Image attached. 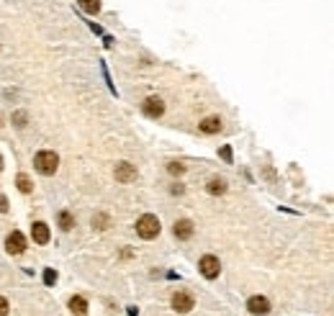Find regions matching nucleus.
<instances>
[{
    "instance_id": "1a4fd4ad",
    "label": "nucleus",
    "mask_w": 334,
    "mask_h": 316,
    "mask_svg": "<svg viewBox=\"0 0 334 316\" xmlns=\"http://www.w3.org/2000/svg\"><path fill=\"white\" fill-rule=\"evenodd\" d=\"M31 237H34L36 244H47L52 234H49V227H47V224H44V221H36L34 227H31Z\"/></svg>"
},
{
    "instance_id": "6e6552de",
    "label": "nucleus",
    "mask_w": 334,
    "mask_h": 316,
    "mask_svg": "<svg viewBox=\"0 0 334 316\" xmlns=\"http://www.w3.org/2000/svg\"><path fill=\"white\" fill-rule=\"evenodd\" d=\"M247 308H250L252 313L262 316V313H267V311H270V301H267L265 296H252V298L247 301Z\"/></svg>"
},
{
    "instance_id": "f8f14e48",
    "label": "nucleus",
    "mask_w": 334,
    "mask_h": 316,
    "mask_svg": "<svg viewBox=\"0 0 334 316\" xmlns=\"http://www.w3.org/2000/svg\"><path fill=\"white\" fill-rule=\"evenodd\" d=\"M206 190H208L211 195H221V193H227V183H224L221 177H211L208 185H206Z\"/></svg>"
},
{
    "instance_id": "7ed1b4c3",
    "label": "nucleus",
    "mask_w": 334,
    "mask_h": 316,
    "mask_svg": "<svg viewBox=\"0 0 334 316\" xmlns=\"http://www.w3.org/2000/svg\"><path fill=\"white\" fill-rule=\"evenodd\" d=\"M198 267H200V275H203V278H208V280L218 278V270H221V265H218V257H213V255L200 257Z\"/></svg>"
},
{
    "instance_id": "423d86ee",
    "label": "nucleus",
    "mask_w": 334,
    "mask_h": 316,
    "mask_svg": "<svg viewBox=\"0 0 334 316\" xmlns=\"http://www.w3.org/2000/svg\"><path fill=\"white\" fill-rule=\"evenodd\" d=\"M116 180L119 183H134L137 180V167H134L131 162H121V165H116Z\"/></svg>"
},
{
    "instance_id": "9d476101",
    "label": "nucleus",
    "mask_w": 334,
    "mask_h": 316,
    "mask_svg": "<svg viewBox=\"0 0 334 316\" xmlns=\"http://www.w3.org/2000/svg\"><path fill=\"white\" fill-rule=\"evenodd\" d=\"M193 221H188V219H180V221H177L175 224V237L177 239H190L193 237Z\"/></svg>"
},
{
    "instance_id": "4be33fe9",
    "label": "nucleus",
    "mask_w": 334,
    "mask_h": 316,
    "mask_svg": "<svg viewBox=\"0 0 334 316\" xmlns=\"http://www.w3.org/2000/svg\"><path fill=\"white\" fill-rule=\"evenodd\" d=\"M221 157H224V160H227V162L232 160V152H229V147H224V149H221Z\"/></svg>"
},
{
    "instance_id": "b1692460",
    "label": "nucleus",
    "mask_w": 334,
    "mask_h": 316,
    "mask_svg": "<svg viewBox=\"0 0 334 316\" xmlns=\"http://www.w3.org/2000/svg\"><path fill=\"white\" fill-rule=\"evenodd\" d=\"M0 170H3V157H0Z\"/></svg>"
},
{
    "instance_id": "5701e85b",
    "label": "nucleus",
    "mask_w": 334,
    "mask_h": 316,
    "mask_svg": "<svg viewBox=\"0 0 334 316\" xmlns=\"http://www.w3.org/2000/svg\"><path fill=\"white\" fill-rule=\"evenodd\" d=\"M16 121H18V126H26L24 121H26V114H16Z\"/></svg>"
},
{
    "instance_id": "2eb2a0df",
    "label": "nucleus",
    "mask_w": 334,
    "mask_h": 316,
    "mask_svg": "<svg viewBox=\"0 0 334 316\" xmlns=\"http://www.w3.org/2000/svg\"><path fill=\"white\" fill-rule=\"evenodd\" d=\"M59 227H62L64 232H70V229L75 227V219H72L70 211H62V214H59Z\"/></svg>"
},
{
    "instance_id": "6ab92c4d",
    "label": "nucleus",
    "mask_w": 334,
    "mask_h": 316,
    "mask_svg": "<svg viewBox=\"0 0 334 316\" xmlns=\"http://www.w3.org/2000/svg\"><path fill=\"white\" fill-rule=\"evenodd\" d=\"M44 283H47V285L57 283V273H54V270H47V273H44Z\"/></svg>"
},
{
    "instance_id": "ddd939ff",
    "label": "nucleus",
    "mask_w": 334,
    "mask_h": 316,
    "mask_svg": "<svg viewBox=\"0 0 334 316\" xmlns=\"http://www.w3.org/2000/svg\"><path fill=\"white\" fill-rule=\"evenodd\" d=\"M70 308H72V313H77V316H85V311H87V303H85V298H80V296H72V298H70Z\"/></svg>"
},
{
    "instance_id": "aec40b11",
    "label": "nucleus",
    "mask_w": 334,
    "mask_h": 316,
    "mask_svg": "<svg viewBox=\"0 0 334 316\" xmlns=\"http://www.w3.org/2000/svg\"><path fill=\"white\" fill-rule=\"evenodd\" d=\"M6 313H8V301L0 298V316H6Z\"/></svg>"
},
{
    "instance_id": "f03ea898",
    "label": "nucleus",
    "mask_w": 334,
    "mask_h": 316,
    "mask_svg": "<svg viewBox=\"0 0 334 316\" xmlns=\"http://www.w3.org/2000/svg\"><path fill=\"white\" fill-rule=\"evenodd\" d=\"M137 234L142 239H154L160 234V219L152 216V214H144L139 221H137Z\"/></svg>"
},
{
    "instance_id": "4468645a",
    "label": "nucleus",
    "mask_w": 334,
    "mask_h": 316,
    "mask_svg": "<svg viewBox=\"0 0 334 316\" xmlns=\"http://www.w3.org/2000/svg\"><path fill=\"white\" fill-rule=\"evenodd\" d=\"M77 3H80V8L85 13H90V16H95L100 11V0H77Z\"/></svg>"
},
{
    "instance_id": "9b49d317",
    "label": "nucleus",
    "mask_w": 334,
    "mask_h": 316,
    "mask_svg": "<svg viewBox=\"0 0 334 316\" xmlns=\"http://www.w3.org/2000/svg\"><path fill=\"white\" fill-rule=\"evenodd\" d=\"M200 131H203V134H218L221 131V119L218 116L203 119V121H200Z\"/></svg>"
},
{
    "instance_id": "f257e3e1",
    "label": "nucleus",
    "mask_w": 334,
    "mask_h": 316,
    "mask_svg": "<svg viewBox=\"0 0 334 316\" xmlns=\"http://www.w3.org/2000/svg\"><path fill=\"white\" fill-rule=\"evenodd\" d=\"M34 167L41 172V175H54L57 167H59V157L54 152H39L34 157Z\"/></svg>"
},
{
    "instance_id": "412c9836",
    "label": "nucleus",
    "mask_w": 334,
    "mask_h": 316,
    "mask_svg": "<svg viewBox=\"0 0 334 316\" xmlns=\"http://www.w3.org/2000/svg\"><path fill=\"white\" fill-rule=\"evenodd\" d=\"M0 211H8V198L0 195Z\"/></svg>"
},
{
    "instance_id": "a211bd4d",
    "label": "nucleus",
    "mask_w": 334,
    "mask_h": 316,
    "mask_svg": "<svg viewBox=\"0 0 334 316\" xmlns=\"http://www.w3.org/2000/svg\"><path fill=\"white\" fill-rule=\"evenodd\" d=\"M93 227H95V229H105V227H108V216L98 214V216L93 219Z\"/></svg>"
},
{
    "instance_id": "0eeeda50",
    "label": "nucleus",
    "mask_w": 334,
    "mask_h": 316,
    "mask_svg": "<svg viewBox=\"0 0 334 316\" xmlns=\"http://www.w3.org/2000/svg\"><path fill=\"white\" fill-rule=\"evenodd\" d=\"M144 114L149 116V119H160L162 114H165V103H162V98H147L144 100Z\"/></svg>"
},
{
    "instance_id": "20e7f679",
    "label": "nucleus",
    "mask_w": 334,
    "mask_h": 316,
    "mask_svg": "<svg viewBox=\"0 0 334 316\" xmlns=\"http://www.w3.org/2000/svg\"><path fill=\"white\" fill-rule=\"evenodd\" d=\"M193 306H195V298L190 296V293H185V290H177L175 296H172V308L177 313H188Z\"/></svg>"
},
{
    "instance_id": "f3484780",
    "label": "nucleus",
    "mask_w": 334,
    "mask_h": 316,
    "mask_svg": "<svg viewBox=\"0 0 334 316\" xmlns=\"http://www.w3.org/2000/svg\"><path fill=\"white\" fill-rule=\"evenodd\" d=\"M167 172H170V175H183V172H185V165H180V162H170V165H167Z\"/></svg>"
},
{
    "instance_id": "39448f33",
    "label": "nucleus",
    "mask_w": 334,
    "mask_h": 316,
    "mask_svg": "<svg viewBox=\"0 0 334 316\" xmlns=\"http://www.w3.org/2000/svg\"><path fill=\"white\" fill-rule=\"evenodd\" d=\"M6 250H8L11 255H21V252L26 250V237L21 234V232L8 234V239H6Z\"/></svg>"
},
{
    "instance_id": "dca6fc26",
    "label": "nucleus",
    "mask_w": 334,
    "mask_h": 316,
    "mask_svg": "<svg viewBox=\"0 0 334 316\" xmlns=\"http://www.w3.org/2000/svg\"><path fill=\"white\" fill-rule=\"evenodd\" d=\"M16 183H18V190H21V193H31V190H34V185H31V177H29V175H18V180H16Z\"/></svg>"
}]
</instances>
